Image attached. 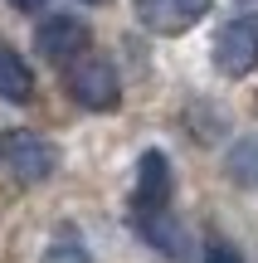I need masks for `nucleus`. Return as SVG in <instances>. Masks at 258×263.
Listing matches in <instances>:
<instances>
[{"instance_id": "nucleus-1", "label": "nucleus", "mask_w": 258, "mask_h": 263, "mask_svg": "<svg viewBox=\"0 0 258 263\" xmlns=\"http://www.w3.org/2000/svg\"><path fill=\"white\" fill-rule=\"evenodd\" d=\"M64 88L88 112H112V107L122 103V78H117V68L107 64L103 54H88V49L64 64Z\"/></svg>"}, {"instance_id": "nucleus-2", "label": "nucleus", "mask_w": 258, "mask_h": 263, "mask_svg": "<svg viewBox=\"0 0 258 263\" xmlns=\"http://www.w3.org/2000/svg\"><path fill=\"white\" fill-rule=\"evenodd\" d=\"M210 59L224 78H249L258 68V15H234L229 25L214 29Z\"/></svg>"}, {"instance_id": "nucleus-3", "label": "nucleus", "mask_w": 258, "mask_h": 263, "mask_svg": "<svg viewBox=\"0 0 258 263\" xmlns=\"http://www.w3.org/2000/svg\"><path fill=\"white\" fill-rule=\"evenodd\" d=\"M0 156H5L10 176L19 185H39V180H49L58 171V146L49 137H39V132H5L0 137Z\"/></svg>"}, {"instance_id": "nucleus-4", "label": "nucleus", "mask_w": 258, "mask_h": 263, "mask_svg": "<svg viewBox=\"0 0 258 263\" xmlns=\"http://www.w3.org/2000/svg\"><path fill=\"white\" fill-rule=\"evenodd\" d=\"M214 0H136V20L151 34H185L210 15Z\"/></svg>"}, {"instance_id": "nucleus-5", "label": "nucleus", "mask_w": 258, "mask_h": 263, "mask_svg": "<svg viewBox=\"0 0 258 263\" xmlns=\"http://www.w3.org/2000/svg\"><path fill=\"white\" fill-rule=\"evenodd\" d=\"M34 49H39V59H49V64H68L73 54L88 49V25L78 15H49L44 25L34 29Z\"/></svg>"}, {"instance_id": "nucleus-6", "label": "nucleus", "mask_w": 258, "mask_h": 263, "mask_svg": "<svg viewBox=\"0 0 258 263\" xmlns=\"http://www.w3.org/2000/svg\"><path fill=\"white\" fill-rule=\"evenodd\" d=\"M136 229H142V239H146V244H151V249H161L171 263H190V254H185V249H190V244H185V229L175 224V215H171L166 205L142 210V215H136Z\"/></svg>"}, {"instance_id": "nucleus-7", "label": "nucleus", "mask_w": 258, "mask_h": 263, "mask_svg": "<svg viewBox=\"0 0 258 263\" xmlns=\"http://www.w3.org/2000/svg\"><path fill=\"white\" fill-rule=\"evenodd\" d=\"M166 195H171V161H166V151H142V161H136V205L151 210V205H166Z\"/></svg>"}, {"instance_id": "nucleus-8", "label": "nucleus", "mask_w": 258, "mask_h": 263, "mask_svg": "<svg viewBox=\"0 0 258 263\" xmlns=\"http://www.w3.org/2000/svg\"><path fill=\"white\" fill-rule=\"evenodd\" d=\"M224 176L244 190H258V132L234 137V146L224 151Z\"/></svg>"}, {"instance_id": "nucleus-9", "label": "nucleus", "mask_w": 258, "mask_h": 263, "mask_svg": "<svg viewBox=\"0 0 258 263\" xmlns=\"http://www.w3.org/2000/svg\"><path fill=\"white\" fill-rule=\"evenodd\" d=\"M29 93H34L29 64L15 54V49H5V44H0V98H10V103H25Z\"/></svg>"}, {"instance_id": "nucleus-10", "label": "nucleus", "mask_w": 258, "mask_h": 263, "mask_svg": "<svg viewBox=\"0 0 258 263\" xmlns=\"http://www.w3.org/2000/svg\"><path fill=\"white\" fill-rule=\"evenodd\" d=\"M39 263H93V254H88V244L73 229H58V234L49 239V249L39 254Z\"/></svg>"}, {"instance_id": "nucleus-11", "label": "nucleus", "mask_w": 258, "mask_h": 263, "mask_svg": "<svg viewBox=\"0 0 258 263\" xmlns=\"http://www.w3.org/2000/svg\"><path fill=\"white\" fill-rule=\"evenodd\" d=\"M200 263H244V254L229 244V239H205V249H200Z\"/></svg>"}, {"instance_id": "nucleus-12", "label": "nucleus", "mask_w": 258, "mask_h": 263, "mask_svg": "<svg viewBox=\"0 0 258 263\" xmlns=\"http://www.w3.org/2000/svg\"><path fill=\"white\" fill-rule=\"evenodd\" d=\"M10 5L25 10V15H39V10H44V0H10Z\"/></svg>"}, {"instance_id": "nucleus-13", "label": "nucleus", "mask_w": 258, "mask_h": 263, "mask_svg": "<svg viewBox=\"0 0 258 263\" xmlns=\"http://www.w3.org/2000/svg\"><path fill=\"white\" fill-rule=\"evenodd\" d=\"M83 5H112V0H83Z\"/></svg>"}]
</instances>
